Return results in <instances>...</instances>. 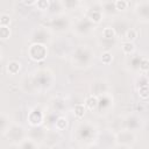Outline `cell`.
<instances>
[{"mask_svg":"<svg viewBox=\"0 0 149 149\" xmlns=\"http://www.w3.org/2000/svg\"><path fill=\"white\" fill-rule=\"evenodd\" d=\"M102 35H104L105 38H113V37L115 36V30H114V28L106 27V28H104V30H102Z\"/></svg>","mask_w":149,"mask_h":149,"instance_id":"10","label":"cell"},{"mask_svg":"<svg viewBox=\"0 0 149 149\" xmlns=\"http://www.w3.org/2000/svg\"><path fill=\"white\" fill-rule=\"evenodd\" d=\"M100 61H101L102 64L108 65V64L112 63V61H113V56H112V54H111L109 51H104V52L101 54V56H100Z\"/></svg>","mask_w":149,"mask_h":149,"instance_id":"4","label":"cell"},{"mask_svg":"<svg viewBox=\"0 0 149 149\" xmlns=\"http://www.w3.org/2000/svg\"><path fill=\"white\" fill-rule=\"evenodd\" d=\"M29 56L33 61H36V62H40V61H43L47 56V48L45 45L43 44H40V43H35V44H31L30 48H29Z\"/></svg>","mask_w":149,"mask_h":149,"instance_id":"1","label":"cell"},{"mask_svg":"<svg viewBox=\"0 0 149 149\" xmlns=\"http://www.w3.org/2000/svg\"><path fill=\"white\" fill-rule=\"evenodd\" d=\"M101 19H102V15H101V13H100V12L94 10V12L90 13V20H91V21H93L94 23H99V22L101 21Z\"/></svg>","mask_w":149,"mask_h":149,"instance_id":"11","label":"cell"},{"mask_svg":"<svg viewBox=\"0 0 149 149\" xmlns=\"http://www.w3.org/2000/svg\"><path fill=\"white\" fill-rule=\"evenodd\" d=\"M85 108H86L85 105H83V104H77V105L74 106V108H73L74 115H76L77 118H83L84 114H85Z\"/></svg>","mask_w":149,"mask_h":149,"instance_id":"5","label":"cell"},{"mask_svg":"<svg viewBox=\"0 0 149 149\" xmlns=\"http://www.w3.org/2000/svg\"><path fill=\"white\" fill-rule=\"evenodd\" d=\"M140 70L142 72L149 71V58H142L140 62Z\"/></svg>","mask_w":149,"mask_h":149,"instance_id":"13","label":"cell"},{"mask_svg":"<svg viewBox=\"0 0 149 149\" xmlns=\"http://www.w3.org/2000/svg\"><path fill=\"white\" fill-rule=\"evenodd\" d=\"M128 6V2L126 0H116L115 1V8L118 10H126Z\"/></svg>","mask_w":149,"mask_h":149,"instance_id":"15","label":"cell"},{"mask_svg":"<svg viewBox=\"0 0 149 149\" xmlns=\"http://www.w3.org/2000/svg\"><path fill=\"white\" fill-rule=\"evenodd\" d=\"M98 104H99V100H98V98H97L95 95L88 97V98L86 99V101H85V106H86V108H88L90 111L95 109V108L98 107Z\"/></svg>","mask_w":149,"mask_h":149,"instance_id":"3","label":"cell"},{"mask_svg":"<svg viewBox=\"0 0 149 149\" xmlns=\"http://www.w3.org/2000/svg\"><path fill=\"white\" fill-rule=\"evenodd\" d=\"M7 72L8 73H10V74H16L19 71H20V69H21V64L17 62V61H12V62H9L8 64H7Z\"/></svg>","mask_w":149,"mask_h":149,"instance_id":"2","label":"cell"},{"mask_svg":"<svg viewBox=\"0 0 149 149\" xmlns=\"http://www.w3.org/2000/svg\"><path fill=\"white\" fill-rule=\"evenodd\" d=\"M134 50H135V45H134V43H133V42L127 41V42H125V43L122 44V51H123L125 54L129 55V54L134 52Z\"/></svg>","mask_w":149,"mask_h":149,"instance_id":"6","label":"cell"},{"mask_svg":"<svg viewBox=\"0 0 149 149\" xmlns=\"http://www.w3.org/2000/svg\"><path fill=\"white\" fill-rule=\"evenodd\" d=\"M10 24V17L7 14L0 15V26H9Z\"/></svg>","mask_w":149,"mask_h":149,"instance_id":"16","label":"cell"},{"mask_svg":"<svg viewBox=\"0 0 149 149\" xmlns=\"http://www.w3.org/2000/svg\"><path fill=\"white\" fill-rule=\"evenodd\" d=\"M136 37H137V31H136L135 29H128V30L126 31V38H127L128 41L133 42Z\"/></svg>","mask_w":149,"mask_h":149,"instance_id":"14","label":"cell"},{"mask_svg":"<svg viewBox=\"0 0 149 149\" xmlns=\"http://www.w3.org/2000/svg\"><path fill=\"white\" fill-rule=\"evenodd\" d=\"M7 27L8 26H0V37L2 40H7L10 36V30Z\"/></svg>","mask_w":149,"mask_h":149,"instance_id":"9","label":"cell"},{"mask_svg":"<svg viewBox=\"0 0 149 149\" xmlns=\"http://www.w3.org/2000/svg\"><path fill=\"white\" fill-rule=\"evenodd\" d=\"M139 95L142 99H148L149 98V86L148 85H143L139 88Z\"/></svg>","mask_w":149,"mask_h":149,"instance_id":"8","label":"cell"},{"mask_svg":"<svg viewBox=\"0 0 149 149\" xmlns=\"http://www.w3.org/2000/svg\"><path fill=\"white\" fill-rule=\"evenodd\" d=\"M36 1H37V0H22V2H23L26 6H31V5H34Z\"/></svg>","mask_w":149,"mask_h":149,"instance_id":"17","label":"cell"},{"mask_svg":"<svg viewBox=\"0 0 149 149\" xmlns=\"http://www.w3.org/2000/svg\"><path fill=\"white\" fill-rule=\"evenodd\" d=\"M66 127H68V120H66V118L59 116V118L56 120V128H57L58 130H63V129H65Z\"/></svg>","mask_w":149,"mask_h":149,"instance_id":"7","label":"cell"},{"mask_svg":"<svg viewBox=\"0 0 149 149\" xmlns=\"http://www.w3.org/2000/svg\"><path fill=\"white\" fill-rule=\"evenodd\" d=\"M35 146H34V143H31V142H24L23 144H22V148H34Z\"/></svg>","mask_w":149,"mask_h":149,"instance_id":"18","label":"cell"},{"mask_svg":"<svg viewBox=\"0 0 149 149\" xmlns=\"http://www.w3.org/2000/svg\"><path fill=\"white\" fill-rule=\"evenodd\" d=\"M147 85L149 86V78H148V80H147Z\"/></svg>","mask_w":149,"mask_h":149,"instance_id":"19","label":"cell"},{"mask_svg":"<svg viewBox=\"0 0 149 149\" xmlns=\"http://www.w3.org/2000/svg\"><path fill=\"white\" fill-rule=\"evenodd\" d=\"M36 7L40 10H45L49 7V0H37L36 1Z\"/></svg>","mask_w":149,"mask_h":149,"instance_id":"12","label":"cell"}]
</instances>
